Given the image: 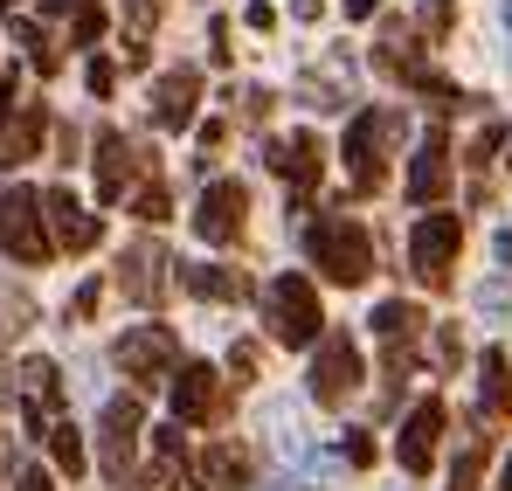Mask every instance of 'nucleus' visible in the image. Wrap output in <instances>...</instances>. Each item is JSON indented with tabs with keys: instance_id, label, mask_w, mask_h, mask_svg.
I'll use <instances>...</instances> for the list:
<instances>
[{
	"instance_id": "obj_48",
	"label": "nucleus",
	"mask_w": 512,
	"mask_h": 491,
	"mask_svg": "<svg viewBox=\"0 0 512 491\" xmlns=\"http://www.w3.org/2000/svg\"><path fill=\"white\" fill-rule=\"evenodd\" d=\"M492 491H512V457L499 464V485H492Z\"/></svg>"
},
{
	"instance_id": "obj_40",
	"label": "nucleus",
	"mask_w": 512,
	"mask_h": 491,
	"mask_svg": "<svg viewBox=\"0 0 512 491\" xmlns=\"http://www.w3.org/2000/svg\"><path fill=\"white\" fill-rule=\"evenodd\" d=\"M97 298H104V284H77V298H70V326H84L90 312H97Z\"/></svg>"
},
{
	"instance_id": "obj_11",
	"label": "nucleus",
	"mask_w": 512,
	"mask_h": 491,
	"mask_svg": "<svg viewBox=\"0 0 512 491\" xmlns=\"http://www.w3.org/2000/svg\"><path fill=\"white\" fill-rule=\"evenodd\" d=\"M222 374L215 367H201V360H180L173 367V422L180 429H208V422H222Z\"/></svg>"
},
{
	"instance_id": "obj_47",
	"label": "nucleus",
	"mask_w": 512,
	"mask_h": 491,
	"mask_svg": "<svg viewBox=\"0 0 512 491\" xmlns=\"http://www.w3.org/2000/svg\"><path fill=\"white\" fill-rule=\"evenodd\" d=\"M250 491H291V478H263V485H250Z\"/></svg>"
},
{
	"instance_id": "obj_18",
	"label": "nucleus",
	"mask_w": 512,
	"mask_h": 491,
	"mask_svg": "<svg viewBox=\"0 0 512 491\" xmlns=\"http://www.w3.org/2000/svg\"><path fill=\"white\" fill-rule=\"evenodd\" d=\"M436 436H443V402H416L409 422H402V436H395V457H402L409 478H423L436 464Z\"/></svg>"
},
{
	"instance_id": "obj_44",
	"label": "nucleus",
	"mask_w": 512,
	"mask_h": 491,
	"mask_svg": "<svg viewBox=\"0 0 512 491\" xmlns=\"http://www.w3.org/2000/svg\"><path fill=\"white\" fill-rule=\"evenodd\" d=\"M457 353H464V346H457V332L443 326V332H436V367H457Z\"/></svg>"
},
{
	"instance_id": "obj_22",
	"label": "nucleus",
	"mask_w": 512,
	"mask_h": 491,
	"mask_svg": "<svg viewBox=\"0 0 512 491\" xmlns=\"http://www.w3.org/2000/svg\"><path fill=\"white\" fill-rule=\"evenodd\" d=\"M180 284H187L194 298H208V305H236V298H250V277L229 270V263H180Z\"/></svg>"
},
{
	"instance_id": "obj_2",
	"label": "nucleus",
	"mask_w": 512,
	"mask_h": 491,
	"mask_svg": "<svg viewBox=\"0 0 512 491\" xmlns=\"http://www.w3.org/2000/svg\"><path fill=\"white\" fill-rule=\"evenodd\" d=\"M263 326L277 346H319V332H326V312H319V291H312V277H270L263 284Z\"/></svg>"
},
{
	"instance_id": "obj_43",
	"label": "nucleus",
	"mask_w": 512,
	"mask_h": 491,
	"mask_svg": "<svg viewBox=\"0 0 512 491\" xmlns=\"http://www.w3.org/2000/svg\"><path fill=\"white\" fill-rule=\"evenodd\" d=\"M125 485H132V491H173V471H167V464H153L146 478H125Z\"/></svg>"
},
{
	"instance_id": "obj_1",
	"label": "nucleus",
	"mask_w": 512,
	"mask_h": 491,
	"mask_svg": "<svg viewBox=\"0 0 512 491\" xmlns=\"http://www.w3.org/2000/svg\"><path fill=\"white\" fill-rule=\"evenodd\" d=\"M305 256L333 277V284H367L374 277V243H367V229L353 222V215H319L312 229H305Z\"/></svg>"
},
{
	"instance_id": "obj_20",
	"label": "nucleus",
	"mask_w": 512,
	"mask_h": 491,
	"mask_svg": "<svg viewBox=\"0 0 512 491\" xmlns=\"http://www.w3.org/2000/svg\"><path fill=\"white\" fill-rule=\"evenodd\" d=\"M250 457L236 443H208L194 464H187V491H250Z\"/></svg>"
},
{
	"instance_id": "obj_25",
	"label": "nucleus",
	"mask_w": 512,
	"mask_h": 491,
	"mask_svg": "<svg viewBox=\"0 0 512 491\" xmlns=\"http://www.w3.org/2000/svg\"><path fill=\"white\" fill-rule=\"evenodd\" d=\"M367 326L381 332V339H388V346H409V339H416V332H423V312H416V305H409V298H381V305H374V319H367Z\"/></svg>"
},
{
	"instance_id": "obj_52",
	"label": "nucleus",
	"mask_w": 512,
	"mask_h": 491,
	"mask_svg": "<svg viewBox=\"0 0 512 491\" xmlns=\"http://www.w3.org/2000/svg\"><path fill=\"white\" fill-rule=\"evenodd\" d=\"M0 14H14V0H0Z\"/></svg>"
},
{
	"instance_id": "obj_41",
	"label": "nucleus",
	"mask_w": 512,
	"mask_h": 491,
	"mask_svg": "<svg viewBox=\"0 0 512 491\" xmlns=\"http://www.w3.org/2000/svg\"><path fill=\"white\" fill-rule=\"evenodd\" d=\"M14 491H56V478H49L42 464H21V471H14Z\"/></svg>"
},
{
	"instance_id": "obj_31",
	"label": "nucleus",
	"mask_w": 512,
	"mask_h": 491,
	"mask_svg": "<svg viewBox=\"0 0 512 491\" xmlns=\"http://www.w3.org/2000/svg\"><path fill=\"white\" fill-rule=\"evenodd\" d=\"M125 208H132L139 222H167V215H173V201H167V187H160V173H146V180H139V194H132Z\"/></svg>"
},
{
	"instance_id": "obj_35",
	"label": "nucleus",
	"mask_w": 512,
	"mask_h": 491,
	"mask_svg": "<svg viewBox=\"0 0 512 491\" xmlns=\"http://www.w3.org/2000/svg\"><path fill=\"white\" fill-rule=\"evenodd\" d=\"M84 83H90V97H111V90H118V63H111V56H90Z\"/></svg>"
},
{
	"instance_id": "obj_27",
	"label": "nucleus",
	"mask_w": 512,
	"mask_h": 491,
	"mask_svg": "<svg viewBox=\"0 0 512 491\" xmlns=\"http://www.w3.org/2000/svg\"><path fill=\"white\" fill-rule=\"evenodd\" d=\"M160 14H167V0H125V28H132V42H125V63H132V70L146 63V35L160 28Z\"/></svg>"
},
{
	"instance_id": "obj_17",
	"label": "nucleus",
	"mask_w": 512,
	"mask_h": 491,
	"mask_svg": "<svg viewBox=\"0 0 512 491\" xmlns=\"http://www.w3.org/2000/svg\"><path fill=\"white\" fill-rule=\"evenodd\" d=\"M291 97H298V104H312V111H346V97H353V56L333 49L319 70H305V77L291 83Z\"/></svg>"
},
{
	"instance_id": "obj_32",
	"label": "nucleus",
	"mask_w": 512,
	"mask_h": 491,
	"mask_svg": "<svg viewBox=\"0 0 512 491\" xmlns=\"http://www.w3.org/2000/svg\"><path fill=\"white\" fill-rule=\"evenodd\" d=\"M49 450H56V471H70V478L84 471V436H77L70 422H56V429H49Z\"/></svg>"
},
{
	"instance_id": "obj_49",
	"label": "nucleus",
	"mask_w": 512,
	"mask_h": 491,
	"mask_svg": "<svg viewBox=\"0 0 512 491\" xmlns=\"http://www.w3.org/2000/svg\"><path fill=\"white\" fill-rule=\"evenodd\" d=\"M499 263H506V270H512V229H506V236H499Z\"/></svg>"
},
{
	"instance_id": "obj_9",
	"label": "nucleus",
	"mask_w": 512,
	"mask_h": 491,
	"mask_svg": "<svg viewBox=\"0 0 512 491\" xmlns=\"http://www.w3.org/2000/svg\"><path fill=\"white\" fill-rule=\"evenodd\" d=\"M457 249H464V222H457V215H423V222L409 229V263H416V277H423L429 291L450 284Z\"/></svg>"
},
{
	"instance_id": "obj_26",
	"label": "nucleus",
	"mask_w": 512,
	"mask_h": 491,
	"mask_svg": "<svg viewBox=\"0 0 512 491\" xmlns=\"http://www.w3.org/2000/svg\"><path fill=\"white\" fill-rule=\"evenodd\" d=\"M42 14H63L77 49H97V35H104V7L97 0H42Z\"/></svg>"
},
{
	"instance_id": "obj_6",
	"label": "nucleus",
	"mask_w": 512,
	"mask_h": 491,
	"mask_svg": "<svg viewBox=\"0 0 512 491\" xmlns=\"http://www.w3.org/2000/svg\"><path fill=\"white\" fill-rule=\"evenodd\" d=\"M353 388H360V346H353L346 332H319V346H312V374H305V395H312L319 409H340Z\"/></svg>"
},
{
	"instance_id": "obj_23",
	"label": "nucleus",
	"mask_w": 512,
	"mask_h": 491,
	"mask_svg": "<svg viewBox=\"0 0 512 491\" xmlns=\"http://www.w3.org/2000/svg\"><path fill=\"white\" fill-rule=\"evenodd\" d=\"M42 132H49V111L28 97L14 118H7V132H0V166H21V160H35L42 153Z\"/></svg>"
},
{
	"instance_id": "obj_53",
	"label": "nucleus",
	"mask_w": 512,
	"mask_h": 491,
	"mask_svg": "<svg viewBox=\"0 0 512 491\" xmlns=\"http://www.w3.org/2000/svg\"><path fill=\"white\" fill-rule=\"evenodd\" d=\"M506 28H512V0H506Z\"/></svg>"
},
{
	"instance_id": "obj_37",
	"label": "nucleus",
	"mask_w": 512,
	"mask_h": 491,
	"mask_svg": "<svg viewBox=\"0 0 512 491\" xmlns=\"http://www.w3.org/2000/svg\"><path fill=\"white\" fill-rule=\"evenodd\" d=\"M450 21H457V0H423V28L429 35H450Z\"/></svg>"
},
{
	"instance_id": "obj_21",
	"label": "nucleus",
	"mask_w": 512,
	"mask_h": 491,
	"mask_svg": "<svg viewBox=\"0 0 512 491\" xmlns=\"http://www.w3.org/2000/svg\"><path fill=\"white\" fill-rule=\"evenodd\" d=\"M450 194V139L443 132H423V146H416V160H409V201L429 208V201H443Z\"/></svg>"
},
{
	"instance_id": "obj_16",
	"label": "nucleus",
	"mask_w": 512,
	"mask_h": 491,
	"mask_svg": "<svg viewBox=\"0 0 512 491\" xmlns=\"http://www.w3.org/2000/svg\"><path fill=\"white\" fill-rule=\"evenodd\" d=\"M139 166H146V153H139L125 132H97V201H104V208H118Z\"/></svg>"
},
{
	"instance_id": "obj_13",
	"label": "nucleus",
	"mask_w": 512,
	"mask_h": 491,
	"mask_svg": "<svg viewBox=\"0 0 512 491\" xmlns=\"http://www.w3.org/2000/svg\"><path fill=\"white\" fill-rule=\"evenodd\" d=\"M167 249L153 243V236H139V243L118 256V284H125V298L132 305H146V312H160L167 305Z\"/></svg>"
},
{
	"instance_id": "obj_12",
	"label": "nucleus",
	"mask_w": 512,
	"mask_h": 491,
	"mask_svg": "<svg viewBox=\"0 0 512 491\" xmlns=\"http://www.w3.org/2000/svg\"><path fill=\"white\" fill-rule=\"evenodd\" d=\"M243 215H250V187L243 180H208L201 187V208H194V236L201 243H236L243 236Z\"/></svg>"
},
{
	"instance_id": "obj_19",
	"label": "nucleus",
	"mask_w": 512,
	"mask_h": 491,
	"mask_svg": "<svg viewBox=\"0 0 512 491\" xmlns=\"http://www.w3.org/2000/svg\"><path fill=\"white\" fill-rule=\"evenodd\" d=\"M194 104H201V77H194L187 63L153 83V125H160V132H187V125H194Z\"/></svg>"
},
{
	"instance_id": "obj_29",
	"label": "nucleus",
	"mask_w": 512,
	"mask_h": 491,
	"mask_svg": "<svg viewBox=\"0 0 512 491\" xmlns=\"http://www.w3.org/2000/svg\"><path fill=\"white\" fill-rule=\"evenodd\" d=\"M28 326H35V298H28L21 284H7V277H0V332H7V339H21Z\"/></svg>"
},
{
	"instance_id": "obj_34",
	"label": "nucleus",
	"mask_w": 512,
	"mask_h": 491,
	"mask_svg": "<svg viewBox=\"0 0 512 491\" xmlns=\"http://www.w3.org/2000/svg\"><path fill=\"white\" fill-rule=\"evenodd\" d=\"M499 146H506V125H478V139H471V166L485 173V166L499 160Z\"/></svg>"
},
{
	"instance_id": "obj_15",
	"label": "nucleus",
	"mask_w": 512,
	"mask_h": 491,
	"mask_svg": "<svg viewBox=\"0 0 512 491\" xmlns=\"http://www.w3.org/2000/svg\"><path fill=\"white\" fill-rule=\"evenodd\" d=\"M42 215H49V243L70 249V256L97 249V236H104V222L90 215V208L77 201V194H70V187H49V194H42Z\"/></svg>"
},
{
	"instance_id": "obj_5",
	"label": "nucleus",
	"mask_w": 512,
	"mask_h": 491,
	"mask_svg": "<svg viewBox=\"0 0 512 491\" xmlns=\"http://www.w3.org/2000/svg\"><path fill=\"white\" fill-rule=\"evenodd\" d=\"M139 429H146V409H139V395H111V402H104V415H97V471H104L111 485H125V478H132Z\"/></svg>"
},
{
	"instance_id": "obj_10",
	"label": "nucleus",
	"mask_w": 512,
	"mask_h": 491,
	"mask_svg": "<svg viewBox=\"0 0 512 491\" xmlns=\"http://www.w3.org/2000/svg\"><path fill=\"white\" fill-rule=\"evenodd\" d=\"M374 70H381V77L416 83L423 97H436V104H457V83H443L436 70H429L423 49L409 42V28H402V21H388V35H381V49H374Z\"/></svg>"
},
{
	"instance_id": "obj_42",
	"label": "nucleus",
	"mask_w": 512,
	"mask_h": 491,
	"mask_svg": "<svg viewBox=\"0 0 512 491\" xmlns=\"http://www.w3.org/2000/svg\"><path fill=\"white\" fill-rule=\"evenodd\" d=\"M346 464H353V471H360V464H374V443H367V436H360V429H346Z\"/></svg>"
},
{
	"instance_id": "obj_4",
	"label": "nucleus",
	"mask_w": 512,
	"mask_h": 491,
	"mask_svg": "<svg viewBox=\"0 0 512 491\" xmlns=\"http://www.w3.org/2000/svg\"><path fill=\"white\" fill-rule=\"evenodd\" d=\"M0 249H7L14 263H49V256H56V243H49V215H42V194L21 187V180L0 187Z\"/></svg>"
},
{
	"instance_id": "obj_46",
	"label": "nucleus",
	"mask_w": 512,
	"mask_h": 491,
	"mask_svg": "<svg viewBox=\"0 0 512 491\" xmlns=\"http://www.w3.org/2000/svg\"><path fill=\"white\" fill-rule=\"evenodd\" d=\"M374 7H381V0H346V21H367Z\"/></svg>"
},
{
	"instance_id": "obj_38",
	"label": "nucleus",
	"mask_w": 512,
	"mask_h": 491,
	"mask_svg": "<svg viewBox=\"0 0 512 491\" xmlns=\"http://www.w3.org/2000/svg\"><path fill=\"white\" fill-rule=\"evenodd\" d=\"M229 374H236V388L256 381V346H250V339H236V346H229Z\"/></svg>"
},
{
	"instance_id": "obj_14",
	"label": "nucleus",
	"mask_w": 512,
	"mask_h": 491,
	"mask_svg": "<svg viewBox=\"0 0 512 491\" xmlns=\"http://www.w3.org/2000/svg\"><path fill=\"white\" fill-rule=\"evenodd\" d=\"M21 415H28V436H49L63 422V374L56 360H21Z\"/></svg>"
},
{
	"instance_id": "obj_30",
	"label": "nucleus",
	"mask_w": 512,
	"mask_h": 491,
	"mask_svg": "<svg viewBox=\"0 0 512 491\" xmlns=\"http://www.w3.org/2000/svg\"><path fill=\"white\" fill-rule=\"evenodd\" d=\"M14 42H28V63H35L42 77H56V70H63V49L49 42V28H35V21H14Z\"/></svg>"
},
{
	"instance_id": "obj_50",
	"label": "nucleus",
	"mask_w": 512,
	"mask_h": 491,
	"mask_svg": "<svg viewBox=\"0 0 512 491\" xmlns=\"http://www.w3.org/2000/svg\"><path fill=\"white\" fill-rule=\"evenodd\" d=\"M499 160H506V166H512V132H506V153H499Z\"/></svg>"
},
{
	"instance_id": "obj_28",
	"label": "nucleus",
	"mask_w": 512,
	"mask_h": 491,
	"mask_svg": "<svg viewBox=\"0 0 512 491\" xmlns=\"http://www.w3.org/2000/svg\"><path fill=\"white\" fill-rule=\"evenodd\" d=\"M270 450L284 457V471H298V464H305V450H312V443H305V429H298V415H291V409H270Z\"/></svg>"
},
{
	"instance_id": "obj_36",
	"label": "nucleus",
	"mask_w": 512,
	"mask_h": 491,
	"mask_svg": "<svg viewBox=\"0 0 512 491\" xmlns=\"http://www.w3.org/2000/svg\"><path fill=\"white\" fill-rule=\"evenodd\" d=\"M478 312H512V284H506V277L478 284Z\"/></svg>"
},
{
	"instance_id": "obj_3",
	"label": "nucleus",
	"mask_w": 512,
	"mask_h": 491,
	"mask_svg": "<svg viewBox=\"0 0 512 491\" xmlns=\"http://www.w3.org/2000/svg\"><path fill=\"white\" fill-rule=\"evenodd\" d=\"M402 132H409L402 111H360L346 125V180H353V194H381V180H388V139H402Z\"/></svg>"
},
{
	"instance_id": "obj_45",
	"label": "nucleus",
	"mask_w": 512,
	"mask_h": 491,
	"mask_svg": "<svg viewBox=\"0 0 512 491\" xmlns=\"http://www.w3.org/2000/svg\"><path fill=\"white\" fill-rule=\"evenodd\" d=\"M270 111V90H243V118H263Z\"/></svg>"
},
{
	"instance_id": "obj_24",
	"label": "nucleus",
	"mask_w": 512,
	"mask_h": 491,
	"mask_svg": "<svg viewBox=\"0 0 512 491\" xmlns=\"http://www.w3.org/2000/svg\"><path fill=\"white\" fill-rule=\"evenodd\" d=\"M478 422H512V360L499 346L478 367Z\"/></svg>"
},
{
	"instance_id": "obj_7",
	"label": "nucleus",
	"mask_w": 512,
	"mask_h": 491,
	"mask_svg": "<svg viewBox=\"0 0 512 491\" xmlns=\"http://www.w3.org/2000/svg\"><path fill=\"white\" fill-rule=\"evenodd\" d=\"M111 360L132 374V388H160V381H173V367H180V339H173V326H132L111 346Z\"/></svg>"
},
{
	"instance_id": "obj_33",
	"label": "nucleus",
	"mask_w": 512,
	"mask_h": 491,
	"mask_svg": "<svg viewBox=\"0 0 512 491\" xmlns=\"http://www.w3.org/2000/svg\"><path fill=\"white\" fill-rule=\"evenodd\" d=\"M478 471H485V429L464 443V457H457V478H450V491H478Z\"/></svg>"
},
{
	"instance_id": "obj_39",
	"label": "nucleus",
	"mask_w": 512,
	"mask_h": 491,
	"mask_svg": "<svg viewBox=\"0 0 512 491\" xmlns=\"http://www.w3.org/2000/svg\"><path fill=\"white\" fill-rule=\"evenodd\" d=\"M21 111V77L14 70H0V132H7V118Z\"/></svg>"
},
{
	"instance_id": "obj_8",
	"label": "nucleus",
	"mask_w": 512,
	"mask_h": 491,
	"mask_svg": "<svg viewBox=\"0 0 512 491\" xmlns=\"http://www.w3.org/2000/svg\"><path fill=\"white\" fill-rule=\"evenodd\" d=\"M263 166L270 173H284V187H291V215H305V201H312V187H319V173H326V146L312 139V132H291V139H263Z\"/></svg>"
},
{
	"instance_id": "obj_51",
	"label": "nucleus",
	"mask_w": 512,
	"mask_h": 491,
	"mask_svg": "<svg viewBox=\"0 0 512 491\" xmlns=\"http://www.w3.org/2000/svg\"><path fill=\"white\" fill-rule=\"evenodd\" d=\"M0 402H7V374H0Z\"/></svg>"
}]
</instances>
